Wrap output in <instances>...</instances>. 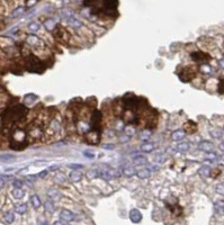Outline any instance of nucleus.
<instances>
[{"label":"nucleus","instance_id":"obj_57","mask_svg":"<svg viewBox=\"0 0 224 225\" xmlns=\"http://www.w3.org/2000/svg\"><path fill=\"white\" fill-rule=\"evenodd\" d=\"M220 64H221V66L224 69V60H221V62H220Z\"/></svg>","mask_w":224,"mask_h":225},{"label":"nucleus","instance_id":"obj_49","mask_svg":"<svg viewBox=\"0 0 224 225\" xmlns=\"http://www.w3.org/2000/svg\"><path fill=\"white\" fill-rule=\"evenodd\" d=\"M5 182H6V180H5V179H3V178L0 176V190H1V189L5 187Z\"/></svg>","mask_w":224,"mask_h":225},{"label":"nucleus","instance_id":"obj_25","mask_svg":"<svg viewBox=\"0 0 224 225\" xmlns=\"http://www.w3.org/2000/svg\"><path fill=\"white\" fill-rule=\"evenodd\" d=\"M189 147H190V144L188 142H181L176 146L177 151H179V152H187L189 150Z\"/></svg>","mask_w":224,"mask_h":225},{"label":"nucleus","instance_id":"obj_28","mask_svg":"<svg viewBox=\"0 0 224 225\" xmlns=\"http://www.w3.org/2000/svg\"><path fill=\"white\" fill-rule=\"evenodd\" d=\"M124 133H125L126 136H133L136 133V128L133 125H127V126L124 127Z\"/></svg>","mask_w":224,"mask_h":225},{"label":"nucleus","instance_id":"obj_42","mask_svg":"<svg viewBox=\"0 0 224 225\" xmlns=\"http://www.w3.org/2000/svg\"><path fill=\"white\" fill-rule=\"evenodd\" d=\"M216 159H217V154L214 153V152H210L206 155V160H208V161H215Z\"/></svg>","mask_w":224,"mask_h":225},{"label":"nucleus","instance_id":"obj_32","mask_svg":"<svg viewBox=\"0 0 224 225\" xmlns=\"http://www.w3.org/2000/svg\"><path fill=\"white\" fill-rule=\"evenodd\" d=\"M24 11H25V8H24V7H18V8H16L13 13H12V18H17V17L22 16V15L24 14Z\"/></svg>","mask_w":224,"mask_h":225},{"label":"nucleus","instance_id":"obj_36","mask_svg":"<svg viewBox=\"0 0 224 225\" xmlns=\"http://www.w3.org/2000/svg\"><path fill=\"white\" fill-rule=\"evenodd\" d=\"M50 127L52 128L54 132H60L61 131V127H60V123L58 122V120H52L51 122V125H50Z\"/></svg>","mask_w":224,"mask_h":225},{"label":"nucleus","instance_id":"obj_38","mask_svg":"<svg viewBox=\"0 0 224 225\" xmlns=\"http://www.w3.org/2000/svg\"><path fill=\"white\" fill-rule=\"evenodd\" d=\"M222 131L221 130H217V128H215V130H212L211 131V135L214 137V139H221L222 137Z\"/></svg>","mask_w":224,"mask_h":225},{"label":"nucleus","instance_id":"obj_5","mask_svg":"<svg viewBox=\"0 0 224 225\" xmlns=\"http://www.w3.org/2000/svg\"><path fill=\"white\" fill-rule=\"evenodd\" d=\"M192 59L200 64H205L208 60H210V56L206 53H203V52H195V53L192 54Z\"/></svg>","mask_w":224,"mask_h":225},{"label":"nucleus","instance_id":"obj_15","mask_svg":"<svg viewBox=\"0 0 224 225\" xmlns=\"http://www.w3.org/2000/svg\"><path fill=\"white\" fill-rule=\"evenodd\" d=\"M47 196H49V198H51V200H54V201L60 200V198H61L60 191L59 190H55V189H50L47 191Z\"/></svg>","mask_w":224,"mask_h":225},{"label":"nucleus","instance_id":"obj_51","mask_svg":"<svg viewBox=\"0 0 224 225\" xmlns=\"http://www.w3.org/2000/svg\"><path fill=\"white\" fill-rule=\"evenodd\" d=\"M217 161H219V163H220L221 166H224V154H223V155H221V157L219 158V160H217Z\"/></svg>","mask_w":224,"mask_h":225},{"label":"nucleus","instance_id":"obj_11","mask_svg":"<svg viewBox=\"0 0 224 225\" xmlns=\"http://www.w3.org/2000/svg\"><path fill=\"white\" fill-rule=\"evenodd\" d=\"M60 218L66 222H72L74 220V214L69 209H62L60 213Z\"/></svg>","mask_w":224,"mask_h":225},{"label":"nucleus","instance_id":"obj_52","mask_svg":"<svg viewBox=\"0 0 224 225\" xmlns=\"http://www.w3.org/2000/svg\"><path fill=\"white\" fill-rule=\"evenodd\" d=\"M50 171V169L49 170H44V171H42V172H40V174H39V177H45L46 174H47V172Z\"/></svg>","mask_w":224,"mask_h":225},{"label":"nucleus","instance_id":"obj_27","mask_svg":"<svg viewBox=\"0 0 224 225\" xmlns=\"http://www.w3.org/2000/svg\"><path fill=\"white\" fill-rule=\"evenodd\" d=\"M3 221H5V223H7V224H12L14 221H15V215H14V213L12 212H7L5 215H3Z\"/></svg>","mask_w":224,"mask_h":225},{"label":"nucleus","instance_id":"obj_34","mask_svg":"<svg viewBox=\"0 0 224 225\" xmlns=\"http://www.w3.org/2000/svg\"><path fill=\"white\" fill-rule=\"evenodd\" d=\"M44 207H45V209H46L49 213H53L54 212V209H55L52 200H46V201L44 203Z\"/></svg>","mask_w":224,"mask_h":225},{"label":"nucleus","instance_id":"obj_24","mask_svg":"<svg viewBox=\"0 0 224 225\" xmlns=\"http://www.w3.org/2000/svg\"><path fill=\"white\" fill-rule=\"evenodd\" d=\"M136 176L140 179H148L151 176V171L149 169H142V170H140L139 172H136Z\"/></svg>","mask_w":224,"mask_h":225},{"label":"nucleus","instance_id":"obj_3","mask_svg":"<svg viewBox=\"0 0 224 225\" xmlns=\"http://www.w3.org/2000/svg\"><path fill=\"white\" fill-rule=\"evenodd\" d=\"M25 68L29 72H41L42 71V62L37 56L30 54L25 57Z\"/></svg>","mask_w":224,"mask_h":225},{"label":"nucleus","instance_id":"obj_1","mask_svg":"<svg viewBox=\"0 0 224 225\" xmlns=\"http://www.w3.org/2000/svg\"><path fill=\"white\" fill-rule=\"evenodd\" d=\"M28 113V109L24 105H20V104H17V105H14L10 108L6 109L3 111V114L1 115L3 123L6 124H13L15 122H18L20 119H23L26 114Z\"/></svg>","mask_w":224,"mask_h":225},{"label":"nucleus","instance_id":"obj_37","mask_svg":"<svg viewBox=\"0 0 224 225\" xmlns=\"http://www.w3.org/2000/svg\"><path fill=\"white\" fill-rule=\"evenodd\" d=\"M200 71H202L204 74H210V73H211V71H212V69H211V66H208L207 63H205V64H202V66H200Z\"/></svg>","mask_w":224,"mask_h":225},{"label":"nucleus","instance_id":"obj_33","mask_svg":"<svg viewBox=\"0 0 224 225\" xmlns=\"http://www.w3.org/2000/svg\"><path fill=\"white\" fill-rule=\"evenodd\" d=\"M133 161H134L136 164H141V166L146 164V162H148V160L145 159L144 157H142V155H136V157H134V158H133Z\"/></svg>","mask_w":224,"mask_h":225},{"label":"nucleus","instance_id":"obj_54","mask_svg":"<svg viewBox=\"0 0 224 225\" xmlns=\"http://www.w3.org/2000/svg\"><path fill=\"white\" fill-rule=\"evenodd\" d=\"M220 150H221V151H224V141L220 144Z\"/></svg>","mask_w":224,"mask_h":225},{"label":"nucleus","instance_id":"obj_44","mask_svg":"<svg viewBox=\"0 0 224 225\" xmlns=\"http://www.w3.org/2000/svg\"><path fill=\"white\" fill-rule=\"evenodd\" d=\"M13 185H14L15 188H22V187H23V181H22V180L16 179V180H14L13 181Z\"/></svg>","mask_w":224,"mask_h":225},{"label":"nucleus","instance_id":"obj_9","mask_svg":"<svg viewBox=\"0 0 224 225\" xmlns=\"http://www.w3.org/2000/svg\"><path fill=\"white\" fill-rule=\"evenodd\" d=\"M198 149L203 152H206V153H210L214 150V144L210 142V141H202L199 144H198Z\"/></svg>","mask_w":224,"mask_h":225},{"label":"nucleus","instance_id":"obj_12","mask_svg":"<svg viewBox=\"0 0 224 225\" xmlns=\"http://www.w3.org/2000/svg\"><path fill=\"white\" fill-rule=\"evenodd\" d=\"M130 218H131V221L133 223H139L142 220V214H141V212L139 209L134 208V209H132L130 212Z\"/></svg>","mask_w":224,"mask_h":225},{"label":"nucleus","instance_id":"obj_47","mask_svg":"<svg viewBox=\"0 0 224 225\" xmlns=\"http://www.w3.org/2000/svg\"><path fill=\"white\" fill-rule=\"evenodd\" d=\"M69 168L78 170V169H81V168H82V166H81V164H76V163H74V164H70V166H69Z\"/></svg>","mask_w":224,"mask_h":225},{"label":"nucleus","instance_id":"obj_8","mask_svg":"<svg viewBox=\"0 0 224 225\" xmlns=\"http://www.w3.org/2000/svg\"><path fill=\"white\" fill-rule=\"evenodd\" d=\"M26 42L28 45H30V46H35V47H40L43 45V43H42V41L36 36V35H33V34H30V35H28L26 39Z\"/></svg>","mask_w":224,"mask_h":225},{"label":"nucleus","instance_id":"obj_39","mask_svg":"<svg viewBox=\"0 0 224 225\" xmlns=\"http://www.w3.org/2000/svg\"><path fill=\"white\" fill-rule=\"evenodd\" d=\"M37 97L35 96V95H33V93H28V95H26L25 96V103H27V104H30V103H33V100H35Z\"/></svg>","mask_w":224,"mask_h":225},{"label":"nucleus","instance_id":"obj_30","mask_svg":"<svg viewBox=\"0 0 224 225\" xmlns=\"http://www.w3.org/2000/svg\"><path fill=\"white\" fill-rule=\"evenodd\" d=\"M44 27H45L47 30H53V29L56 27V23H55V20H53V19H47V20L44 23Z\"/></svg>","mask_w":224,"mask_h":225},{"label":"nucleus","instance_id":"obj_31","mask_svg":"<svg viewBox=\"0 0 224 225\" xmlns=\"http://www.w3.org/2000/svg\"><path fill=\"white\" fill-rule=\"evenodd\" d=\"M54 182H56V184H63L64 181H66V176L63 174V173H56L55 176H54Z\"/></svg>","mask_w":224,"mask_h":225},{"label":"nucleus","instance_id":"obj_14","mask_svg":"<svg viewBox=\"0 0 224 225\" xmlns=\"http://www.w3.org/2000/svg\"><path fill=\"white\" fill-rule=\"evenodd\" d=\"M211 168L208 167V166H203V167H200L199 168V170H198V173H199V176L200 177H203V178H207V177H210L211 176Z\"/></svg>","mask_w":224,"mask_h":225},{"label":"nucleus","instance_id":"obj_4","mask_svg":"<svg viewBox=\"0 0 224 225\" xmlns=\"http://www.w3.org/2000/svg\"><path fill=\"white\" fill-rule=\"evenodd\" d=\"M55 30H54V35H55V37L58 39V40H60L61 42H68V41L70 40V34L66 32L64 28H62V27H56V28H54Z\"/></svg>","mask_w":224,"mask_h":225},{"label":"nucleus","instance_id":"obj_46","mask_svg":"<svg viewBox=\"0 0 224 225\" xmlns=\"http://www.w3.org/2000/svg\"><path fill=\"white\" fill-rule=\"evenodd\" d=\"M83 155H85L86 158H88V159H93V158H95V154H93V153H91V152H87V151L83 152Z\"/></svg>","mask_w":224,"mask_h":225},{"label":"nucleus","instance_id":"obj_23","mask_svg":"<svg viewBox=\"0 0 224 225\" xmlns=\"http://www.w3.org/2000/svg\"><path fill=\"white\" fill-rule=\"evenodd\" d=\"M140 150L142 152H145V153H150V152H152L154 150V145L152 143H144V144H142L140 146Z\"/></svg>","mask_w":224,"mask_h":225},{"label":"nucleus","instance_id":"obj_48","mask_svg":"<svg viewBox=\"0 0 224 225\" xmlns=\"http://www.w3.org/2000/svg\"><path fill=\"white\" fill-rule=\"evenodd\" d=\"M164 159H166V158H164V157H161V155H158V157H157V158H156V162H157V163H159V164H160V163H162V162H163V161H164Z\"/></svg>","mask_w":224,"mask_h":225},{"label":"nucleus","instance_id":"obj_7","mask_svg":"<svg viewBox=\"0 0 224 225\" xmlns=\"http://www.w3.org/2000/svg\"><path fill=\"white\" fill-rule=\"evenodd\" d=\"M86 139L90 144H97L99 142L100 134H99V132H96V131H90V132H87Z\"/></svg>","mask_w":224,"mask_h":225},{"label":"nucleus","instance_id":"obj_26","mask_svg":"<svg viewBox=\"0 0 224 225\" xmlns=\"http://www.w3.org/2000/svg\"><path fill=\"white\" fill-rule=\"evenodd\" d=\"M13 196L16 199H20L25 196V191L22 188H15L13 190Z\"/></svg>","mask_w":224,"mask_h":225},{"label":"nucleus","instance_id":"obj_19","mask_svg":"<svg viewBox=\"0 0 224 225\" xmlns=\"http://www.w3.org/2000/svg\"><path fill=\"white\" fill-rule=\"evenodd\" d=\"M215 212L220 215H224V200H217L214 204Z\"/></svg>","mask_w":224,"mask_h":225},{"label":"nucleus","instance_id":"obj_50","mask_svg":"<svg viewBox=\"0 0 224 225\" xmlns=\"http://www.w3.org/2000/svg\"><path fill=\"white\" fill-rule=\"evenodd\" d=\"M103 147L106 149V150H113V149H114V145H112V144H104Z\"/></svg>","mask_w":224,"mask_h":225},{"label":"nucleus","instance_id":"obj_41","mask_svg":"<svg viewBox=\"0 0 224 225\" xmlns=\"http://www.w3.org/2000/svg\"><path fill=\"white\" fill-rule=\"evenodd\" d=\"M215 191L219 194V195H222L224 196V184H220L215 187Z\"/></svg>","mask_w":224,"mask_h":225},{"label":"nucleus","instance_id":"obj_22","mask_svg":"<svg viewBox=\"0 0 224 225\" xmlns=\"http://www.w3.org/2000/svg\"><path fill=\"white\" fill-rule=\"evenodd\" d=\"M30 203H32V205H33V207L34 208H40L41 205H42V201H41L40 197L37 196V195H33V196H30Z\"/></svg>","mask_w":224,"mask_h":225},{"label":"nucleus","instance_id":"obj_18","mask_svg":"<svg viewBox=\"0 0 224 225\" xmlns=\"http://www.w3.org/2000/svg\"><path fill=\"white\" fill-rule=\"evenodd\" d=\"M123 173L126 176V177H132L134 174H136V170H135V168L132 167V166H124V168H123Z\"/></svg>","mask_w":224,"mask_h":225},{"label":"nucleus","instance_id":"obj_2","mask_svg":"<svg viewBox=\"0 0 224 225\" xmlns=\"http://www.w3.org/2000/svg\"><path fill=\"white\" fill-rule=\"evenodd\" d=\"M28 135L25 130L20 127H13L10 130V137H9V144L14 150H23L28 144L27 142Z\"/></svg>","mask_w":224,"mask_h":225},{"label":"nucleus","instance_id":"obj_17","mask_svg":"<svg viewBox=\"0 0 224 225\" xmlns=\"http://www.w3.org/2000/svg\"><path fill=\"white\" fill-rule=\"evenodd\" d=\"M186 133L184 132V130H177L171 134V139L173 141H181L185 137Z\"/></svg>","mask_w":224,"mask_h":225},{"label":"nucleus","instance_id":"obj_56","mask_svg":"<svg viewBox=\"0 0 224 225\" xmlns=\"http://www.w3.org/2000/svg\"><path fill=\"white\" fill-rule=\"evenodd\" d=\"M39 225H49V224H47V222H45V221H42V222H40V223H39Z\"/></svg>","mask_w":224,"mask_h":225},{"label":"nucleus","instance_id":"obj_10","mask_svg":"<svg viewBox=\"0 0 224 225\" xmlns=\"http://www.w3.org/2000/svg\"><path fill=\"white\" fill-rule=\"evenodd\" d=\"M184 132L188 133V134H193L197 131V124L193 120H188L187 123H185L184 125Z\"/></svg>","mask_w":224,"mask_h":225},{"label":"nucleus","instance_id":"obj_13","mask_svg":"<svg viewBox=\"0 0 224 225\" xmlns=\"http://www.w3.org/2000/svg\"><path fill=\"white\" fill-rule=\"evenodd\" d=\"M186 76V78L184 79V81H189V80H192L194 77H195V71L192 69V68H186L184 70V72H181L180 73V76Z\"/></svg>","mask_w":224,"mask_h":225},{"label":"nucleus","instance_id":"obj_40","mask_svg":"<svg viewBox=\"0 0 224 225\" xmlns=\"http://www.w3.org/2000/svg\"><path fill=\"white\" fill-rule=\"evenodd\" d=\"M114 128H116V130H123L124 128V123H123V120H120V119H117L115 123H114Z\"/></svg>","mask_w":224,"mask_h":225},{"label":"nucleus","instance_id":"obj_35","mask_svg":"<svg viewBox=\"0 0 224 225\" xmlns=\"http://www.w3.org/2000/svg\"><path fill=\"white\" fill-rule=\"evenodd\" d=\"M39 29H40V24H37V23H35V22L29 23V25H28V30H29V32L35 33V32H37Z\"/></svg>","mask_w":224,"mask_h":225},{"label":"nucleus","instance_id":"obj_6","mask_svg":"<svg viewBox=\"0 0 224 225\" xmlns=\"http://www.w3.org/2000/svg\"><path fill=\"white\" fill-rule=\"evenodd\" d=\"M27 135H28L29 137L34 139V140H39V139H41V137H42L43 132H42V128H41V127H39V126H32V127L28 130Z\"/></svg>","mask_w":224,"mask_h":225},{"label":"nucleus","instance_id":"obj_29","mask_svg":"<svg viewBox=\"0 0 224 225\" xmlns=\"http://www.w3.org/2000/svg\"><path fill=\"white\" fill-rule=\"evenodd\" d=\"M27 211V205L26 204H17L15 205V212L18 214H24Z\"/></svg>","mask_w":224,"mask_h":225},{"label":"nucleus","instance_id":"obj_16","mask_svg":"<svg viewBox=\"0 0 224 225\" xmlns=\"http://www.w3.org/2000/svg\"><path fill=\"white\" fill-rule=\"evenodd\" d=\"M151 135H152V131L150 128H144L143 131H141V133H140V139H141V141L146 142V141L150 140Z\"/></svg>","mask_w":224,"mask_h":225},{"label":"nucleus","instance_id":"obj_21","mask_svg":"<svg viewBox=\"0 0 224 225\" xmlns=\"http://www.w3.org/2000/svg\"><path fill=\"white\" fill-rule=\"evenodd\" d=\"M68 23H69L70 26L74 27V28H79V27L82 26L81 20H79L78 18H74V17H70V18L68 19Z\"/></svg>","mask_w":224,"mask_h":225},{"label":"nucleus","instance_id":"obj_53","mask_svg":"<svg viewBox=\"0 0 224 225\" xmlns=\"http://www.w3.org/2000/svg\"><path fill=\"white\" fill-rule=\"evenodd\" d=\"M53 225H66L63 222H60V221H56V222H54V224Z\"/></svg>","mask_w":224,"mask_h":225},{"label":"nucleus","instance_id":"obj_20","mask_svg":"<svg viewBox=\"0 0 224 225\" xmlns=\"http://www.w3.org/2000/svg\"><path fill=\"white\" fill-rule=\"evenodd\" d=\"M82 179V173L78 170H74L70 173V180L73 181V182H79L80 180Z\"/></svg>","mask_w":224,"mask_h":225},{"label":"nucleus","instance_id":"obj_43","mask_svg":"<svg viewBox=\"0 0 224 225\" xmlns=\"http://www.w3.org/2000/svg\"><path fill=\"white\" fill-rule=\"evenodd\" d=\"M15 157L14 155H9V154H5V155H0V160L2 161H10V160H14Z\"/></svg>","mask_w":224,"mask_h":225},{"label":"nucleus","instance_id":"obj_55","mask_svg":"<svg viewBox=\"0 0 224 225\" xmlns=\"http://www.w3.org/2000/svg\"><path fill=\"white\" fill-rule=\"evenodd\" d=\"M2 125H3V120H2V117L0 116V130L2 128Z\"/></svg>","mask_w":224,"mask_h":225},{"label":"nucleus","instance_id":"obj_45","mask_svg":"<svg viewBox=\"0 0 224 225\" xmlns=\"http://www.w3.org/2000/svg\"><path fill=\"white\" fill-rule=\"evenodd\" d=\"M217 90L220 93H224V80H221L220 83H219V87H217Z\"/></svg>","mask_w":224,"mask_h":225}]
</instances>
